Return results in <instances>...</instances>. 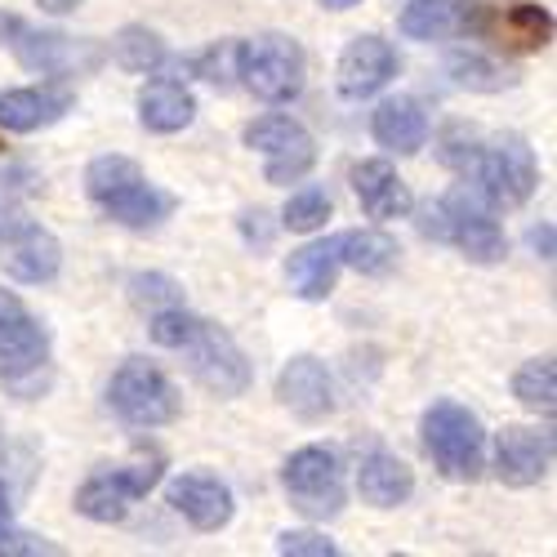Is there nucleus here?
I'll list each match as a JSON object with an SVG mask.
<instances>
[{
	"label": "nucleus",
	"mask_w": 557,
	"mask_h": 557,
	"mask_svg": "<svg viewBox=\"0 0 557 557\" xmlns=\"http://www.w3.org/2000/svg\"><path fill=\"white\" fill-rule=\"evenodd\" d=\"M442 161L478 183V193L499 206V210H518L535 197L540 188V165H535V152L527 138L518 134H495V138H482L478 129H446L442 134Z\"/></svg>",
	"instance_id": "1"
},
{
	"label": "nucleus",
	"mask_w": 557,
	"mask_h": 557,
	"mask_svg": "<svg viewBox=\"0 0 557 557\" xmlns=\"http://www.w3.org/2000/svg\"><path fill=\"white\" fill-rule=\"evenodd\" d=\"M148 331H152V339L161 348L188 352L193 380L201 388H210L214 397H242L255 384V370H250V357L242 352V344L232 339L223 326H214V321L188 312L183 304L152 312Z\"/></svg>",
	"instance_id": "2"
},
{
	"label": "nucleus",
	"mask_w": 557,
	"mask_h": 557,
	"mask_svg": "<svg viewBox=\"0 0 557 557\" xmlns=\"http://www.w3.org/2000/svg\"><path fill=\"white\" fill-rule=\"evenodd\" d=\"M85 197L99 206V214H108L112 223L129 227V232H148L161 227L174 214V197L165 188L138 170L129 157H95L85 170Z\"/></svg>",
	"instance_id": "3"
},
{
	"label": "nucleus",
	"mask_w": 557,
	"mask_h": 557,
	"mask_svg": "<svg viewBox=\"0 0 557 557\" xmlns=\"http://www.w3.org/2000/svg\"><path fill=\"white\" fill-rule=\"evenodd\" d=\"M0 384L27 401L50 388V331L5 286H0Z\"/></svg>",
	"instance_id": "4"
},
{
	"label": "nucleus",
	"mask_w": 557,
	"mask_h": 557,
	"mask_svg": "<svg viewBox=\"0 0 557 557\" xmlns=\"http://www.w3.org/2000/svg\"><path fill=\"white\" fill-rule=\"evenodd\" d=\"M420 433H424V450L437 463L442 478L478 482L486 473V433H482V420L463 401H455V397L433 401L420 420Z\"/></svg>",
	"instance_id": "5"
},
{
	"label": "nucleus",
	"mask_w": 557,
	"mask_h": 557,
	"mask_svg": "<svg viewBox=\"0 0 557 557\" xmlns=\"http://www.w3.org/2000/svg\"><path fill=\"white\" fill-rule=\"evenodd\" d=\"M237 76L263 103H295L308 85L304 45L286 32H263V36L237 40Z\"/></svg>",
	"instance_id": "6"
},
{
	"label": "nucleus",
	"mask_w": 557,
	"mask_h": 557,
	"mask_svg": "<svg viewBox=\"0 0 557 557\" xmlns=\"http://www.w3.org/2000/svg\"><path fill=\"white\" fill-rule=\"evenodd\" d=\"M0 45L36 76H81V72H95L108 59L103 45L67 36V32L32 27L27 18H18L10 10H0Z\"/></svg>",
	"instance_id": "7"
},
{
	"label": "nucleus",
	"mask_w": 557,
	"mask_h": 557,
	"mask_svg": "<svg viewBox=\"0 0 557 557\" xmlns=\"http://www.w3.org/2000/svg\"><path fill=\"white\" fill-rule=\"evenodd\" d=\"M420 232H424V237H433V242L455 246L463 259H473V263H499L504 250H508L504 227L495 223V214L473 193H463V188L437 197L424 210Z\"/></svg>",
	"instance_id": "8"
},
{
	"label": "nucleus",
	"mask_w": 557,
	"mask_h": 557,
	"mask_svg": "<svg viewBox=\"0 0 557 557\" xmlns=\"http://www.w3.org/2000/svg\"><path fill=\"white\" fill-rule=\"evenodd\" d=\"M108 406L129 429H165V424L178 420L183 397H178V388L170 384V375L161 366H152L144 357H129L108 380Z\"/></svg>",
	"instance_id": "9"
},
{
	"label": "nucleus",
	"mask_w": 557,
	"mask_h": 557,
	"mask_svg": "<svg viewBox=\"0 0 557 557\" xmlns=\"http://www.w3.org/2000/svg\"><path fill=\"white\" fill-rule=\"evenodd\" d=\"M165 473L161 455H134L129 463H108V469H95L81 491H76V513L99 522V527H112V522H125L129 508L144 499Z\"/></svg>",
	"instance_id": "10"
},
{
	"label": "nucleus",
	"mask_w": 557,
	"mask_h": 557,
	"mask_svg": "<svg viewBox=\"0 0 557 557\" xmlns=\"http://www.w3.org/2000/svg\"><path fill=\"white\" fill-rule=\"evenodd\" d=\"M282 491H286L290 508H299V513L312 518V522L339 518V508L348 499L339 450H331V446H299L282 463Z\"/></svg>",
	"instance_id": "11"
},
{
	"label": "nucleus",
	"mask_w": 557,
	"mask_h": 557,
	"mask_svg": "<svg viewBox=\"0 0 557 557\" xmlns=\"http://www.w3.org/2000/svg\"><path fill=\"white\" fill-rule=\"evenodd\" d=\"M246 148H255L263 157V178L286 188V183H299L312 165H317V144L312 134L286 116V112H268L259 121L246 125Z\"/></svg>",
	"instance_id": "12"
},
{
	"label": "nucleus",
	"mask_w": 557,
	"mask_h": 557,
	"mask_svg": "<svg viewBox=\"0 0 557 557\" xmlns=\"http://www.w3.org/2000/svg\"><path fill=\"white\" fill-rule=\"evenodd\" d=\"M0 268L23 286H50L63 272V246L45 223L10 214L0 223Z\"/></svg>",
	"instance_id": "13"
},
{
	"label": "nucleus",
	"mask_w": 557,
	"mask_h": 557,
	"mask_svg": "<svg viewBox=\"0 0 557 557\" xmlns=\"http://www.w3.org/2000/svg\"><path fill=\"white\" fill-rule=\"evenodd\" d=\"M495 10L486 0H410L397 27L410 40H450V36H486Z\"/></svg>",
	"instance_id": "14"
},
{
	"label": "nucleus",
	"mask_w": 557,
	"mask_h": 557,
	"mask_svg": "<svg viewBox=\"0 0 557 557\" xmlns=\"http://www.w3.org/2000/svg\"><path fill=\"white\" fill-rule=\"evenodd\" d=\"M397 67H401V59H397L393 45L375 32H366V36H352L348 50L339 54L335 85H339V95L348 103H361V99H375L380 89L397 76Z\"/></svg>",
	"instance_id": "15"
},
{
	"label": "nucleus",
	"mask_w": 557,
	"mask_h": 557,
	"mask_svg": "<svg viewBox=\"0 0 557 557\" xmlns=\"http://www.w3.org/2000/svg\"><path fill=\"white\" fill-rule=\"evenodd\" d=\"M276 401H282L295 420L304 424H321L335 414V380L331 370L321 366L317 357L299 352L282 366V375H276Z\"/></svg>",
	"instance_id": "16"
},
{
	"label": "nucleus",
	"mask_w": 557,
	"mask_h": 557,
	"mask_svg": "<svg viewBox=\"0 0 557 557\" xmlns=\"http://www.w3.org/2000/svg\"><path fill=\"white\" fill-rule=\"evenodd\" d=\"M553 469V433L548 429H522L508 424L495 437V478L513 491L540 486Z\"/></svg>",
	"instance_id": "17"
},
{
	"label": "nucleus",
	"mask_w": 557,
	"mask_h": 557,
	"mask_svg": "<svg viewBox=\"0 0 557 557\" xmlns=\"http://www.w3.org/2000/svg\"><path fill=\"white\" fill-rule=\"evenodd\" d=\"M165 499L193 531H223L232 522V513H237L232 486L214 473H178L165 486Z\"/></svg>",
	"instance_id": "18"
},
{
	"label": "nucleus",
	"mask_w": 557,
	"mask_h": 557,
	"mask_svg": "<svg viewBox=\"0 0 557 557\" xmlns=\"http://www.w3.org/2000/svg\"><path fill=\"white\" fill-rule=\"evenodd\" d=\"M76 108V95L63 85H40V89H5L0 95V129L10 134H36L59 125Z\"/></svg>",
	"instance_id": "19"
},
{
	"label": "nucleus",
	"mask_w": 557,
	"mask_h": 557,
	"mask_svg": "<svg viewBox=\"0 0 557 557\" xmlns=\"http://www.w3.org/2000/svg\"><path fill=\"white\" fill-rule=\"evenodd\" d=\"M352 193L361 201V210L380 223H393V219H406L414 210V197H410V183L380 157L370 161H357L352 165Z\"/></svg>",
	"instance_id": "20"
},
{
	"label": "nucleus",
	"mask_w": 557,
	"mask_h": 557,
	"mask_svg": "<svg viewBox=\"0 0 557 557\" xmlns=\"http://www.w3.org/2000/svg\"><path fill=\"white\" fill-rule=\"evenodd\" d=\"M370 134L384 152H397V157H410L429 144V112L420 99L410 95H397V99H384L370 116Z\"/></svg>",
	"instance_id": "21"
},
{
	"label": "nucleus",
	"mask_w": 557,
	"mask_h": 557,
	"mask_svg": "<svg viewBox=\"0 0 557 557\" xmlns=\"http://www.w3.org/2000/svg\"><path fill=\"white\" fill-rule=\"evenodd\" d=\"M197 121V99L183 81H148L138 89V125L148 134H178Z\"/></svg>",
	"instance_id": "22"
},
{
	"label": "nucleus",
	"mask_w": 557,
	"mask_h": 557,
	"mask_svg": "<svg viewBox=\"0 0 557 557\" xmlns=\"http://www.w3.org/2000/svg\"><path fill=\"white\" fill-rule=\"evenodd\" d=\"M357 491L370 508H401L414 495V473L406 459H397L388 450H370V455H361Z\"/></svg>",
	"instance_id": "23"
},
{
	"label": "nucleus",
	"mask_w": 557,
	"mask_h": 557,
	"mask_svg": "<svg viewBox=\"0 0 557 557\" xmlns=\"http://www.w3.org/2000/svg\"><path fill=\"white\" fill-rule=\"evenodd\" d=\"M286 282L304 304H326L339 282V250L331 242H312L286 259Z\"/></svg>",
	"instance_id": "24"
},
{
	"label": "nucleus",
	"mask_w": 557,
	"mask_h": 557,
	"mask_svg": "<svg viewBox=\"0 0 557 557\" xmlns=\"http://www.w3.org/2000/svg\"><path fill=\"white\" fill-rule=\"evenodd\" d=\"M335 250H339V268H352L361 276H388L397 268V242L380 227H352V232H339L335 237Z\"/></svg>",
	"instance_id": "25"
},
{
	"label": "nucleus",
	"mask_w": 557,
	"mask_h": 557,
	"mask_svg": "<svg viewBox=\"0 0 557 557\" xmlns=\"http://www.w3.org/2000/svg\"><path fill=\"white\" fill-rule=\"evenodd\" d=\"M491 32L499 36V45L518 54H535L553 40V14L544 5H513L491 18Z\"/></svg>",
	"instance_id": "26"
},
{
	"label": "nucleus",
	"mask_w": 557,
	"mask_h": 557,
	"mask_svg": "<svg viewBox=\"0 0 557 557\" xmlns=\"http://www.w3.org/2000/svg\"><path fill=\"white\" fill-rule=\"evenodd\" d=\"M108 54L116 59V67H125V72H134V76H152V72H161V67L170 63V45H165L152 27L129 23V27H121V32L112 36Z\"/></svg>",
	"instance_id": "27"
},
{
	"label": "nucleus",
	"mask_w": 557,
	"mask_h": 557,
	"mask_svg": "<svg viewBox=\"0 0 557 557\" xmlns=\"http://www.w3.org/2000/svg\"><path fill=\"white\" fill-rule=\"evenodd\" d=\"M513 397L535 414H553L557 410V366H553V357H531V361L518 366Z\"/></svg>",
	"instance_id": "28"
},
{
	"label": "nucleus",
	"mask_w": 557,
	"mask_h": 557,
	"mask_svg": "<svg viewBox=\"0 0 557 557\" xmlns=\"http://www.w3.org/2000/svg\"><path fill=\"white\" fill-rule=\"evenodd\" d=\"M446 72L459 89H473V95H499V89L508 85V72L495 67L491 59H482V54H450Z\"/></svg>",
	"instance_id": "29"
},
{
	"label": "nucleus",
	"mask_w": 557,
	"mask_h": 557,
	"mask_svg": "<svg viewBox=\"0 0 557 557\" xmlns=\"http://www.w3.org/2000/svg\"><path fill=\"white\" fill-rule=\"evenodd\" d=\"M129 299H134V308H144L152 317L161 308L183 304V286L174 282V276H165V272H134L129 276Z\"/></svg>",
	"instance_id": "30"
},
{
	"label": "nucleus",
	"mask_w": 557,
	"mask_h": 557,
	"mask_svg": "<svg viewBox=\"0 0 557 557\" xmlns=\"http://www.w3.org/2000/svg\"><path fill=\"white\" fill-rule=\"evenodd\" d=\"M326 219H331V197L321 193V188H299V193H290V201H286V210H282V223H286L290 232H317V227H326Z\"/></svg>",
	"instance_id": "31"
},
{
	"label": "nucleus",
	"mask_w": 557,
	"mask_h": 557,
	"mask_svg": "<svg viewBox=\"0 0 557 557\" xmlns=\"http://www.w3.org/2000/svg\"><path fill=\"white\" fill-rule=\"evenodd\" d=\"M193 72L201 81H210L214 89H227L232 76H237V40H219V45H210V50H201L193 59Z\"/></svg>",
	"instance_id": "32"
},
{
	"label": "nucleus",
	"mask_w": 557,
	"mask_h": 557,
	"mask_svg": "<svg viewBox=\"0 0 557 557\" xmlns=\"http://www.w3.org/2000/svg\"><path fill=\"white\" fill-rule=\"evenodd\" d=\"M276 553L282 557H339V544L321 531H286L276 535Z\"/></svg>",
	"instance_id": "33"
},
{
	"label": "nucleus",
	"mask_w": 557,
	"mask_h": 557,
	"mask_svg": "<svg viewBox=\"0 0 557 557\" xmlns=\"http://www.w3.org/2000/svg\"><path fill=\"white\" fill-rule=\"evenodd\" d=\"M0 557H59V544H50L45 535H27L18 527H10L0 535Z\"/></svg>",
	"instance_id": "34"
},
{
	"label": "nucleus",
	"mask_w": 557,
	"mask_h": 557,
	"mask_svg": "<svg viewBox=\"0 0 557 557\" xmlns=\"http://www.w3.org/2000/svg\"><path fill=\"white\" fill-rule=\"evenodd\" d=\"M263 219H268L263 210H246V214H242V232H246L250 246H268V242H272V227H268Z\"/></svg>",
	"instance_id": "35"
},
{
	"label": "nucleus",
	"mask_w": 557,
	"mask_h": 557,
	"mask_svg": "<svg viewBox=\"0 0 557 557\" xmlns=\"http://www.w3.org/2000/svg\"><path fill=\"white\" fill-rule=\"evenodd\" d=\"M531 250H535L544 263H553V223H540V227H531Z\"/></svg>",
	"instance_id": "36"
},
{
	"label": "nucleus",
	"mask_w": 557,
	"mask_h": 557,
	"mask_svg": "<svg viewBox=\"0 0 557 557\" xmlns=\"http://www.w3.org/2000/svg\"><path fill=\"white\" fill-rule=\"evenodd\" d=\"M14 527V508H10V491H5V482H0V535H5Z\"/></svg>",
	"instance_id": "37"
},
{
	"label": "nucleus",
	"mask_w": 557,
	"mask_h": 557,
	"mask_svg": "<svg viewBox=\"0 0 557 557\" xmlns=\"http://www.w3.org/2000/svg\"><path fill=\"white\" fill-rule=\"evenodd\" d=\"M81 5H85V0H40V10H50V14H72Z\"/></svg>",
	"instance_id": "38"
},
{
	"label": "nucleus",
	"mask_w": 557,
	"mask_h": 557,
	"mask_svg": "<svg viewBox=\"0 0 557 557\" xmlns=\"http://www.w3.org/2000/svg\"><path fill=\"white\" fill-rule=\"evenodd\" d=\"M321 10H352V5H361V0H317Z\"/></svg>",
	"instance_id": "39"
},
{
	"label": "nucleus",
	"mask_w": 557,
	"mask_h": 557,
	"mask_svg": "<svg viewBox=\"0 0 557 557\" xmlns=\"http://www.w3.org/2000/svg\"><path fill=\"white\" fill-rule=\"evenodd\" d=\"M0 455H5V429H0Z\"/></svg>",
	"instance_id": "40"
}]
</instances>
